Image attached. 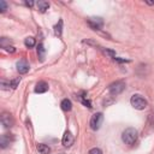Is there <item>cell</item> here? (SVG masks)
I'll list each match as a JSON object with an SVG mask.
<instances>
[{"label":"cell","mask_w":154,"mask_h":154,"mask_svg":"<svg viewBox=\"0 0 154 154\" xmlns=\"http://www.w3.org/2000/svg\"><path fill=\"white\" fill-rule=\"evenodd\" d=\"M122 140L125 144H134L137 140V130L134 128H128L122 134Z\"/></svg>","instance_id":"obj_1"},{"label":"cell","mask_w":154,"mask_h":154,"mask_svg":"<svg viewBox=\"0 0 154 154\" xmlns=\"http://www.w3.org/2000/svg\"><path fill=\"white\" fill-rule=\"evenodd\" d=\"M130 103H131V106L134 108H136L138 111L144 109L147 107V100L140 94H134L131 96V99H130Z\"/></svg>","instance_id":"obj_2"},{"label":"cell","mask_w":154,"mask_h":154,"mask_svg":"<svg viewBox=\"0 0 154 154\" xmlns=\"http://www.w3.org/2000/svg\"><path fill=\"white\" fill-rule=\"evenodd\" d=\"M102 120H103V114L101 112H97V113L93 114L91 118H90V123H89L91 130H99L101 124H102Z\"/></svg>","instance_id":"obj_3"},{"label":"cell","mask_w":154,"mask_h":154,"mask_svg":"<svg viewBox=\"0 0 154 154\" xmlns=\"http://www.w3.org/2000/svg\"><path fill=\"white\" fill-rule=\"evenodd\" d=\"M125 89V83L123 81H117L114 83H112L109 87H108V91L111 95H118L120 94L123 90Z\"/></svg>","instance_id":"obj_4"},{"label":"cell","mask_w":154,"mask_h":154,"mask_svg":"<svg viewBox=\"0 0 154 154\" xmlns=\"http://www.w3.org/2000/svg\"><path fill=\"white\" fill-rule=\"evenodd\" d=\"M87 23H88V25H89L93 30H99V29H101L102 25H103V20H102V18H100V17L89 18V19L87 20Z\"/></svg>","instance_id":"obj_5"},{"label":"cell","mask_w":154,"mask_h":154,"mask_svg":"<svg viewBox=\"0 0 154 154\" xmlns=\"http://www.w3.org/2000/svg\"><path fill=\"white\" fill-rule=\"evenodd\" d=\"M13 123H14V120H13V118L10 113H4L1 116V124L5 128H11L13 125Z\"/></svg>","instance_id":"obj_6"},{"label":"cell","mask_w":154,"mask_h":154,"mask_svg":"<svg viewBox=\"0 0 154 154\" xmlns=\"http://www.w3.org/2000/svg\"><path fill=\"white\" fill-rule=\"evenodd\" d=\"M61 141H63V144H64L65 147H70V146L73 144L75 138H73V135H72L70 131H65V134H64Z\"/></svg>","instance_id":"obj_7"},{"label":"cell","mask_w":154,"mask_h":154,"mask_svg":"<svg viewBox=\"0 0 154 154\" xmlns=\"http://www.w3.org/2000/svg\"><path fill=\"white\" fill-rule=\"evenodd\" d=\"M29 64H28V61L26 60H24V59H22V60H19L18 63H17V71L19 72V73H26L28 71H29Z\"/></svg>","instance_id":"obj_8"},{"label":"cell","mask_w":154,"mask_h":154,"mask_svg":"<svg viewBox=\"0 0 154 154\" xmlns=\"http://www.w3.org/2000/svg\"><path fill=\"white\" fill-rule=\"evenodd\" d=\"M12 141H13V137H12L11 135H8V134H4V135L1 136V138H0V146H1V148H2V149L6 148Z\"/></svg>","instance_id":"obj_9"},{"label":"cell","mask_w":154,"mask_h":154,"mask_svg":"<svg viewBox=\"0 0 154 154\" xmlns=\"http://www.w3.org/2000/svg\"><path fill=\"white\" fill-rule=\"evenodd\" d=\"M47 90H48V84H47L46 82H43V81L38 82V83L36 84V87H35V93H38V94L46 93Z\"/></svg>","instance_id":"obj_10"},{"label":"cell","mask_w":154,"mask_h":154,"mask_svg":"<svg viewBox=\"0 0 154 154\" xmlns=\"http://www.w3.org/2000/svg\"><path fill=\"white\" fill-rule=\"evenodd\" d=\"M36 6H37L38 11L43 13V12H46V10H48V7H49V2L43 1V0H40V1L36 2Z\"/></svg>","instance_id":"obj_11"},{"label":"cell","mask_w":154,"mask_h":154,"mask_svg":"<svg viewBox=\"0 0 154 154\" xmlns=\"http://www.w3.org/2000/svg\"><path fill=\"white\" fill-rule=\"evenodd\" d=\"M37 150L40 154H49L51 153V148L47 146V144H43V143H38L37 144Z\"/></svg>","instance_id":"obj_12"},{"label":"cell","mask_w":154,"mask_h":154,"mask_svg":"<svg viewBox=\"0 0 154 154\" xmlns=\"http://www.w3.org/2000/svg\"><path fill=\"white\" fill-rule=\"evenodd\" d=\"M60 106H61V109L63 111H71V108H72V103H71V101L69 99H64L61 101Z\"/></svg>","instance_id":"obj_13"},{"label":"cell","mask_w":154,"mask_h":154,"mask_svg":"<svg viewBox=\"0 0 154 154\" xmlns=\"http://www.w3.org/2000/svg\"><path fill=\"white\" fill-rule=\"evenodd\" d=\"M61 30H63V20L59 19L58 24H55V26H54V34H55V36H61Z\"/></svg>","instance_id":"obj_14"},{"label":"cell","mask_w":154,"mask_h":154,"mask_svg":"<svg viewBox=\"0 0 154 154\" xmlns=\"http://www.w3.org/2000/svg\"><path fill=\"white\" fill-rule=\"evenodd\" d=\"M37 57H38V59L41 61H43V59H45V48H43L42 43H40L37 46Z\"/></svg>","instance_id":"obj_15"},{"label":"cell","mask_w":154,"mask_h":154,"mask_svg":"<svg viewBox=\"0 0 154 154\" xmlns=\"http://www.w3.org/2000/svg\"><path fill=\"white\" fill-rule=\"evenodd\" d=\"M35 43H36V42H35V38H34V37H31V36H30V37H26V38L24 40V45H25L28 48L34 47V46H35Z\"/></svg>","instance_id":"obj_16"},{"label":"cell","mask_w":154,"mask_h":154,"mask_svg":"<svg viewBox=\"0 0 154 154\" xmlns=\"http://www.w3.org/2000/svg\"><path fill=\"white\" fill-rule=\"evenodd\" d=\"M79 100L82 101V103L84 105V106H87V107H89V108H91V102L87 99V96L85 95H83V96H79Z\"/></svg>","instance_id":"obj_17"},{"label":"cell","mask_w":154,"mask_h":154,"mask_svg":"<svg viewBox=\"0 0 154 154\" xmlns=\"http://www.w3.org/2000/svg\"><path fill=\"white\" fill-rule=\"evenodd\" d=\"M19 82H20V77H17V78L12 79V81L10 82V84H11V88H12V89H16V88L18 87Z\"/></svg>","instance_id":"obj_18"},{"label":"cell","mask_w":154,"mask_h":154,"mask_svg":"<svg viewBox=\"0 0 154 154\" xmlns=\"http://www.w3.org/2000/svg\"><path fill=\"white\" fill-rule=\"evenodd\" d=\"M6 10H7V2L4 1V0H1L0 1V11L1 12H5Z\"/></svg>","instance_id":"obj_19"},{"label":"cell","mask_w":154,"mask_h":154,"mask_svg":"<svg viewBox=\"0 0 154 154\" xmlns=\"http://www.w3.org/2000/svg\"><path fill=\"white\" fill-rule=\"evenodd\" d=\"M103 53L105 54H107V55H109V57H112V58H114L116 57V52L114 51H111V49H103Z\"/></svg>","instance_id":"obj_20"},{"label":"cell","mask_w":154,"mask_h":154,"mask_svg":"<svg viewBox=\"0 0 154 154\" xmlns=\"http://www.w3.org/2000/svg\"><path fill=\"white\" fill-rule=\"evenodd\" d=\"M88 154H102V152H101V149H99V148H91Z\"/></svg>","instance_id":"obj_21"},{"label":"cell","mask_w":154,"mask_h":154,"mask_svg":"<svg viewBox=\"0 0 154 154\" xmlns=\"http://www.w3.org/2000/svg\"><path fill=\"white\" fill-rule=\"evenodd\" d=\"M0 85H1L2 89H10V87H11V84H10V83H6L5 81H1Z\"/></svg>","instance_id":"obj_22"},{"label":"cell","mask_w":154,"mask_h":154,"mask_svg":"<svg viewBox=\"0 0 154 154\" xmlns=\"http://www.w3.org/2000/svg\"><path fill=\"white\" fill-rule=\"evenodd\" d=\"M5 49L7 51V52H10V53H13L16 49H14V47H12V46H6L5 47Z\"/></svg>","instance_id":"obj_23"},{"label":"cell","mask_w":154,"mask_h":154,"mask_svg":"<svg viewBox=\"0 0 154 154\" xmlns=\"http://www.w3.org/2000/svg\"><path fill=\"white\" fill-rule=\"evenodd\" d=\"M114 60L118 61V63H128V61H129V60H126V59H120V58H114Z\"/></svg>","instance_id":"obj_24"},{"label":"cell","mask_w":154,"mask_h":154,"mask_svg":"<svg viewBox=\"0 0 154 154\" xmlns=\"http://www.w3.org/2000/svg\"><path fill=\"white\" fill-rule=\"evenodd\" d=\"M25 5L29 6V7H31V6H34V2L32 1H25Z\"/></svg>","instance_id":"obj_25"},{"label":"cell","mask_w":154,"mask_h":154,"mask_svg":"<svg viewBox=\"0 0 154 154\" xmlns=\"http://www.w3.org/2000/svg\"><path fill=\"white\" fill-rule=\"evenodd\" d=\"M147 4H149V5H153L154 2H153V1H147Z\"/></svg>","instance_id":"obj_26"}]
</instances>
